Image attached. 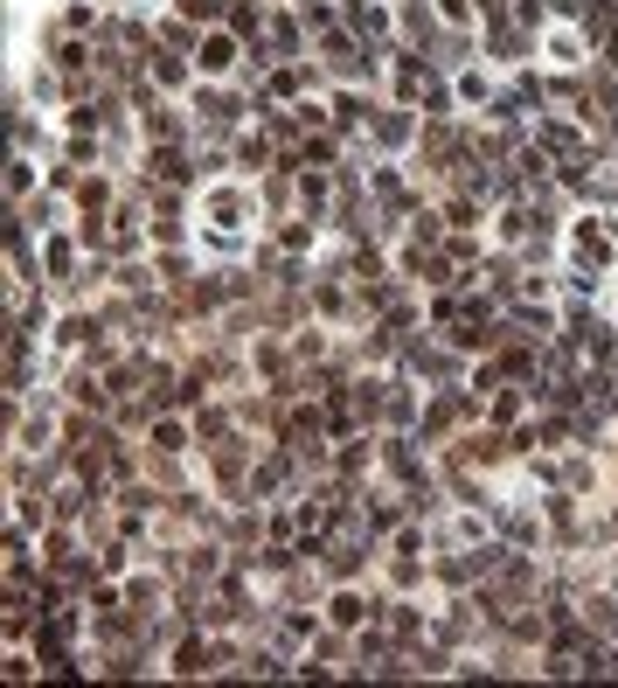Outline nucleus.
I'll list each match as a JSON object with an SVG mask.
<instances>
[{
	"label": "nucleus",
	"mask_w": 618,
	"mask_h": 688,
	"mask_svg": "<svg viewBox=\"0 0 618 688\" xmlns=\"http://www.w3.org/2000/svg\"><path fill=\"white\" fill-rule=\"evenodd\" d=\"M543 49H549V63H563V70L584 63V42H577L570 29H549V42H543Z\"/></svg>",
	"instance_id": "1"
}]
</instances>
